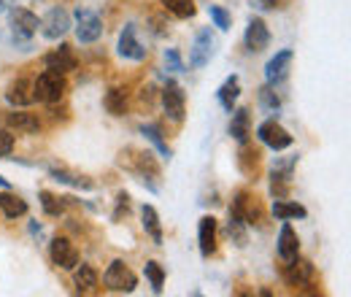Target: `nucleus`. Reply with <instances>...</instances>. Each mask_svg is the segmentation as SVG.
<instances>
[{
	"label": "nucleus",
	"mask_w": 351,
	"mask_h": 297,
	"mask_svg": "<svg viewBox=\"0 0 351 297\" xmlns=\"http://www.w3.org/2000/svg\"><path fill=\"white\" fill-rule=\"evenodd\" d=\"M152 25H154V30H152L154 36H160V38H162V36H168V27H165V22H162L160 16H152Z\"/></svg>",
	"instance_id": "40"
},
{
	"label": "nucleus",
	"mask_w": 351,
	"mask_h": 297,
	"mask_svg": "<svg viewBox=\"0 0 351 297\" xmlns=\"http://www.w3.org/2000/svg\"><path fill=\"white\" fill-rule=\"evenodd\" d=\"M165 68H168V71H173V73L186 71V65H184V60H181L178 49H165Z\"/></svg>",
	"instance_id": "36"
},
{
	"label": "nucleus",
	"mask_w": 351,
	"mask_h": 297,
	"mask_svg": "<svg viewBox=\"0 0 351 297\" xmlns=\"http://www.w3.org/2000/svg\"><path fill=\"white\" fill-rule=\"evenodd\" d=\"M284 281L289 284V287H308L311 281H313V265L308 262V259H300V254L295 257V259H289L287 265H284Z\"/></svg>",
	"instance_id": "13"
},
{
	"label": "nucleus",
	"mask_w": 351,
	"mask_h": 297,
	"mask_svg": "<svg viewBox=\"0 0 351 297\" xmlns=\"http://www.w3.org/2000/svg\"><path fill=\"white\" fill-rule=\"evenodd\" d=\"M160 100H162V108H165L168 119L176 122V125H181L184 117H186V97H184V89L168 79L165 86H162V92H160Z\"/></svg>",
	"instance_id": "6"
},
{
	"label": "nucleus",
	"mask_w": 351,
	"mask_h": 297,
	"mask_svg": "<svg viewBox=\"0 0 351 297\" xmlns=\"http://www.w3.org/2000/svg\"><path fill=\"white\" fill-rule=\"evenodd\" d=\"M298 254H300V238H298V233L292 230V224L284 222V224H281V233H278V257H281L284 262H289V259H295Z\"/></svg>",
	"instance_id": "21"
},
{
	"label": "nucleus",
	"mask_w": 351,
	"mask_h": 297,
	"mask_svg": "<svg viewBox=\"0 0 351 297\" xmlns=\"http://www.w3.org/2000/svg\"><path fill=\"white\" fill-rule=\"evenodd\" d=\"M208 16H211L214 27H219V30H230V25H232L230 11H227V8H221V5H208Z\"/></svg>",
	"instance_id": "35"
},
{
	"label": "nucleus",
	"mask_w": 351,
	"mask_h": 297,
	"mask_svg": "<svg viewBox=\"0 0 351 297\" xmlns=\"http://www.w3.org/2000/svg\"><path fill=\"white\" fill-rule=\"evenodd\" d=\"M138 130H141V135H143V138L157 149V154H160L162 160H171V157H173V149H171V146H168V141L162 138L160 125H152V122H149V125H141Z\"/></svg>",
	"instance_id": "23"
},
{
	"label": "nucleus",
	"mask_w": 351,
	"mask_h": 297,
	"mask_svg": "<svg viewBox=\"0 0 351 297\" xmlns=\"http://www.w3.org/2000/svg\"><path fill=\"white\" fill-rule=\"evenodd\" d=\"M103 284L111 292H132L138 287V276L125 265V259H114L103 273Z\"/></svg>",
	"instance_id": "4"
},
{
	"label": "nucleus",
	"mask_w": 351,
	"mask_h": 297,
	"mask_svg": "<svg viewBox=\"0 0 351 297\" xmlns=\"http://www.w3.org/2000/svg\"><path fill=\"white\" fill-rule=\"evenodd\" d=\"M257 138L263 141L267 149H273V152H284V149H289V146L295 143V138L289 135V130L281 128L276 119L263 122V125L257 128Z\"/></svg>",
	"instance_id": "10"
},
{
	"label": "nucleus",
	"mask_w": 351,
	"mask_h": 297,
	"mask_svg": "<svg viewBox=\"0 0 351 297\" xmlns=\"http://www.w3.org/2000/svg\"><path fill=\"white\" fill-rule=\"evenodd\" d=\"M41 33H44V38L49 41H57V38H62L71 27H73V22H71V14L62 8V5H54V8H49L44 14V19H41Z\"/></svg>",
	"instance_id": "7"
},
{
	"label": "nucleus",
	"mask_w": 351,
	"mask_h": 297,
	"mask_svg": "<svg viewBox=\"0 0 351 297\" xmlns=\"http://www.w3.org/2000/svg\"><path fill=\"white\" fill-rule=\"evenodd\" d=\"M14 152V135L8 130H0V157H8Z\"/></svg>",
	"instance_id": "37"
},
{
	"label": "nucleus",
	"mask_w": 351,
	"mask_h": 297,
	"mask_svg": "<svg viewBox=\"0 0 351 297\" xmlns=\"http://www.w3.org/2000/svg\"><path fill=\"white\" fill-rule=\"evenodd\" d=\"M11 5H14V0H0V14H5Z\"/></svg>",
	"instance_id": "43"
},
{
	"label": "nucleus",
	"mask_w": 351,
	"mask_h": 297,
	"mask_svg": "<svg viewBox=\"0 0 351 297\" xmlns=\"http://www.w3.org/2000/svg\"><path fill=\"white\" fill-rule=\"evenodd\" d=\"M214 46H217V38H214V33L208 30V27H203V30H197V36H195V41H192V49H189V71H200V68H206L208 62H211V57H214Z\"/></svg>",
	"instance_id": "5"
},
{
	"label": "nucleus",
	"mask_w": 351,
	"mask_h": 297,
	"mask_svg": "<svg viewBox=\"0 0 351 297\" xmlns=\"http://www.w3.org/2000/svg\"><path fill=\"white\" fill-rule=\"evenodd\" d=\"M162 5H165L168 14H173L178 19H189V16L197 14V8H195L192 0H162Z\"/></svg>",
	"instance_id": "33"
},
{
	"label": "nucleus",
	"mask_w": 351,
	"mask_h": 297,
	"mask_svg": "<svg viewBox=\"0 0 351 297\" xmlns=\"http://www.w3.org/2000/svg\"><path fill=\"white\" fill-rule=\"evenodd\" d=\"M143 276L149 278L152 292H154V295H160V292H162V284H165V268H162L160 262H154V259H152V262H146V265H143Z\"/></svg>",
	"instance_id": "32"
},
{
	"label": "nucleus",
	"mask_w": 351,
	"mask_h": 297,
	"mask_svg": "<svg viewBox=\"0 0 351 297\" xmlns=\"http://www.w3.org/2000/svg\"><path fill=\"white\" fill-rule=\"evenodd\" d=\"M217 97H219L221 108L230 114V111L235 108L238 97H241V79H238V76H230V79H224V84L217 89Z\"/></svg>",
	"instance_id": "25"
},
{
	"label": "nucleus",
	"mask_w": 351,
	"mask_h": 297,
	"mask_svg": "<svg viewBox=\"0 0 351 297\" xmlns=\"http://www.w3.org/2000/svg\"><path fill=\"white\" fill-rule=\"evenodd\" d=\"M243 43H246V51H252V54L267 49V43H270V30H267L265 19L254 16V19L249 22V27H246V33H243Z\"/></svg>",
	"instance_id": "15"
},
{
	"label": "nucleus",
	"mask_w": 351,
	"mask_h": 297,
	"mask_svg": "<svg viewBox=\"0 0 351 297\" xmlns=\"http://www.w3.org/2000/svg\"><path fill=\"white\" fill-rule=\"evenodd\" d=\"M246 222L238 216L235 211H230V222H227V235H230V241L238 246V249H243L246 243H249V233H246Z\"/></svg>",
	"instance_id": "30"
},
{
	"label": "nucleus",
	"mask_w": 351,
	"mask_h": 297,
	"mask_svg": "<svg viewBox=\"0 0 351 297\" xmlns=\"http://www.w3.org/2000/svg\"><path fill=\"white\" fill-rule=\"evenodd\" d=\"M197 243H200L203 257H211L217 252V219L214 216H203L197 222Z\"/></svg>",
	"instance_id": "17"
},
{
	"label": "nucleus",
	"mask_w": 351,
	"mask_h": 297,
	"mask_svg": "<svg viewBox=\"0 0 351 297\" xmlns=\"http://www.w3.org/2000/svg\"><path fill=\"white\" fill-rule=\"evenodd\" d=\"M273 216L281 222H289V219H306L308 211L300 203H289L287 198H281V200H273Z\"/></svg>",
	"instance_id": "29"
},
{
	"label": "nucleus",
	"mask_w": 351,
	"mask_h": 297,
	"mask_svg": "<svg viewBox=\"0 0 351 297\" xmlns=\"http://www.w3.org/2000/svg\"><path fill=\"white\" fill-rule=\"evenodd\" d=\"M292 49H281L276 57H270L267 60V65H265V82L270 86L281 84L284 79H287V73H289V65H292Z\"/></svg>",
	"instance_id": "14"
},
{
	"label": "nucleus",
	"mask_w": 351,
	"mask_h": 297,
	"mask_svg": "<svg viewBox=\"0 0 351 297\" xmlns=\"http://www.w3.org/2000/svg\"><path fill=\"white\" fill-rule=\"evenodd\" d=\"M8 25H11L14 43H22L33 38V33H36L38 25H41V19H38L30 8H8Z\"/></svg>",
	"instance_id": "3"
},
{
	"label": "nucleus",
	"mask_w": 351,
	"mask_h": 297,
	"mask_svg": "<svg viewBox=\"0 0 351 297\" xmlns=\"http://www.w3.org/2000/svg\"><path fill=\"white\" fill-rule=\"evenodd\" d=\"M260 106H263L265 111H270V114H276L281 108V97H278V92L270 84L260 86Z\"/></svg>",
	"instance_id": "34"
},
{
	"label": "nucleus",
	"mask_w": 351,
	"mask_h": 297,
	"mask_svg": "<svg viewBox=\"0 0 351 297\" xmlns=\"http://www.w3.org/2000/svg\"><path fill=\"white\" fill-rule=\"evenodd\" d=\"M73 270H76V273H73V284H76V292L87 295V292H92V289L97 287V270H95L92 265L82 262V265H76Z\"/></svg>",
	"instance_id": "27"
},
{
	"label": "nucleus",
	"mask_w": 351,
	"mask_h": 297,
	"mask_svg": "<svg viewBox=\"0 0 351 297\" xmlns=\"http://www.w3.org/2000/svg\"><path fill=\"white\" fill-rule=\"evenodd\" d=\"M230 211L238 213L246 224H257V227H263L265 224L263 209H260V203H257L249 192H238V195H235V200H232V206H230Z\"/></svg>",
	"instance_id": "12"
},
{
	"label": "nucleus",
	"mask_w": 351,
	"mask_h": 297,
	"mask_svg": "<svg viewBox=\"0 0 351 297\" xmlns=\"http://www.w3.org/2000/svg\"><path fill=\"white\" fill-rule=\"evenodd\" d=\"M38 200H41V209H44L46 216H62L65 209H68V198H57V195H51L46 189L38 192Z\"/></svg>",
	"instance_id": "31"
},
{
	"label": "nucleus",
	"mask_w": 351,
	"mask_h": 297,
	"mask_svg": "<svg viewBox=\"0 0 351 297\" xmlns=\"http://www.w3.org/2000/svg\"><path fill=\"white\" fill-rule=\"evenodd\" d=\"M0 211H3L5 219H19V216L27 213V203H25L19 195H14L11 189H5V192L0 195Z\"/></svg>",
	"instance_id": "28"
},
{
	"label": "nucleus",
	"mask_w": 351,
	"mask_h": 297,
	"mask_svg": "<svg viewBox=\"0 0 351 297\" xmlns=\"http://www.w3.org/2000/svg\"><path fill=\"white\" fill-rule=\"evenodd\" d=\"M122 211L125 213L130 211V195H128V192H119V195H117V211H114V219H119Z\"/></svg>",
	"instance_id": "38"
},
{
	"label": "nucleus",
	"mask_w": 351,
	"mask_h": 297,
	"mask_svg": "<svg viewBox=\"0 0 351 297\" xmlns=\"http://www.w3.org/2000/svg\"><path fill=\"white\" fill-rule=\"evenodd\" d=\"M141 224H143L146 235H149L157 246H162V224H160V213H157L154 206H143V209H141Z\"/></svg>",
	"instance_id": "24"
},
{
	"label": "nucleus",
	"mask_w": 351,
	"mask_h": 297,
	"mask_svg": "<svg viewBox=\"0 0 351 297\" xmlns=\"http://www.w3.org/2000/svg\"><path fill=\"white\" fill-rule=\"evenodd\" d=\"M119 165L125 170H130L132 176H138L152 192H157V184L152 178H160V165L154 160L152 152H138V149H125L119 154Z\"/></svg>",
	"instance_id": "1"
},
{
	"label": "nucleus",
	"mask_w": 351,
	"mask_h": 297,
	"mask_svg": "<svg viewBox=\"0 0 351 297\" xmlns=\"http://www.w3.org/2000/svg\"><path fill=\"white\" fill-rule=\"evenodd\" d=\"M117 51H119V57H125V60H132V62H141V60H146V46L138 41V33H135V25H132V22H128V25H125V30L119 33Z\"/></svg>",
	"instance_id": "11"
},
{
	"label": "nucleus",
	"mask_w": 351,
	"mask_h": 297,
	"mask_svg": "<svg viewBox=\"0 0 351 297\" xmlns=\"http://www.w3.org/2000/svg\"><path fill=\"white\" fill-rule=\"evenodd\" d=\"M49 257H51V262H54L60 270H73V268L79 265V249H76V243H73L71 238H65V235H57V238L49 243Z\"/></svg>",
	"instance_id": "8"
},
{
	"label": "nucleus",
	"mask_w": 351,
	"mask_h": 297,
	"mask_svg": "<svg viewBox=\"0 0 351 297\" xmlns=\"http://www.w3.org/2000/svg\"><path fill=\"white\" fill-rule=\"evenodd\" d=\"M44 65L46 71H54V73H71V71H76V57H73V51H71V46L68 43H62L60 49H54V51H49L44 57Z\"/></svg>",
	"instance_id": "16"
},
{
	"label": "nucleus",
	"mask_w": 351,
	"mask_h": 297,
	"mask_svg": "<svg viewBox=\"0 0 351 297\" xmlns=\"http://www.w3.org/2000/svg\"><path fill=\"white\" fill-rule=\"evenodd\" d=\"M30 235L33 238H41V224L38 222H30Z\"/></svg>",
	"instance_id": "42"
},
{
	"label": "nucleus",
	"mask_w": 351,
	"mask_h": 297,
	"mask_svg": "<svg viewBox=\"0 0 351 297\" xmlns=\"http://www.w3.org/2000/svg\"><path fill=\"white\" fill-rule=\"evenodd\" d=\"M36 100V92H33V84L27 79H16L14 84L5 89V103L11 108H25Z\"/></svg>",
	"instance_id": "18"
},
{
	"label": "nucleus",
	"mask_w": 351,
	"mask_h": 297,
	"mask_svg": "<svg viewBox=\"0 0 351 297\" xmlns=\"http://www.w3.org/2000/svg\"><path fill=\"white\" fill-rule=\"evenodd\" d=\"M73 19H76V38H79V43H95L103 36V22H100V16L95 11L76 8Z\"/></svg>",
	"instance_id": "9"
},
{
	"label": "nucleus",
	"mask_w": 351,
	"mask_h": 297,
	"mask_svg": "<svg viewBox=\"0 0 351 297\" xmlns=\"http://www.w3.org/2000/svg\"><path fill=\"white\" fill-rule=\"evenodd\" d=\"M230 114H232V119H230V135L238 143H249V135H252V114H249V108L241 106V108H232Z\"/></svg>",
	"instance_id": "19"
},
{
	"label": "nucleus",
	"mask_w": 351,
	"mask_h": 297,
	"mask_svg": "<svg viewBox=\"0 0 351 297\" xmlns=\"http://www.w3.org/2000/svg\"><path fill=\"white\" fill-rule=\"evenodd\" d=\"M49 176L57 181V184H65V187H73V189H92L95 184H92V178L87 176H79V173H71V170L65 168H57V165H49Z\"/></svg>",
	"instance_id": "22"
},
{
	"label": "nucleus",
	"mask_w": 351,
	"mask_h": 297,
	"mask_svg": "<svg viewBox=\"0 0 351 297\" xmlns=\"http://www.w3.org/2000/svg\"><path fill=\"white\" fill-rule=\"evenodd\" d=\"M5 125H8V130L25 132V135H33V132L41 130L38 117H36V114H27V111H22V108H14L11 114H5Z\"/></svg>",
	"instance_id": "20"
},
{
	"label": "nucleus",
	"mask_w": 351,
	"mask_h": 297,
	"mask_svg": "<svg viewBox=\"0 0 351 297\" xmlns=\"http://www.w3.org/2000/svg\"><path fill=\"white\" fill-rule=\"evenodd\" d=\"M252 3H254V8H260V11H276V8H284L287 0H252Z\"/></svg>",
	"instance_id": "39"
},
{
	"label": "nucleus",
	"mask_w": 351,
	"mask_h": 297,
	"mask_svg": "<svg viewBox=\"0 0 351 297\" xmlns=\"http://www.w3.org/2000/svg\"><path fill=\"white\" fill-rule=\"evenodd\" d=\"M152 100H154V86L141 89V103H143V106H152Z\"/></svg>",
	"instance_id": "41"
},
{
	"label": "nucleus",
	"mask_w": 351,
	"mask_h": 297,
	"mask_svg": "<svg viewBox=\"0 0 351 297\" xmlns=\"http://www.w3.org/2000/svg\"><path fill=\"white\" fill-rule=\"evenodd\" d=\"M33 92H36V100H41V103H46V106L60 103L62 95H65V79H62V73L44 71V73L33 82Z\"/></svg>",
	"instance_id": "2"
},
{
	"label": "nucleus",
	"mask_w": 351,
	"mask_h": 297,
	"mask_svg": "<svg viewBox=\"0 0 351 297\" xmlns=\"http://www.w3.org/2000/svg\"><path fill=\"white\" fill-rule=\"evenodd\" d=\"M0 187H3V189H11V184H8V178H3V176H0Z\"/></svg>",
	"instance_id": "44"
},
{
	"label": "nucleus",
	"mask_w": 351,
	"mask_h": 297,
	"mask_svg": "<svg viewBox=\"0 0 351 297\" xmlns=\"http://www.w3.org/2000/svg\"><path fill=\"white\" fill-rule=\"evenodd\" d=\"M103 108H106L111 117H125V114H128V92L119 89V86H111V89L103 95Z\"/></svg>",
	"instance_id": "26"
}]
</instances>
